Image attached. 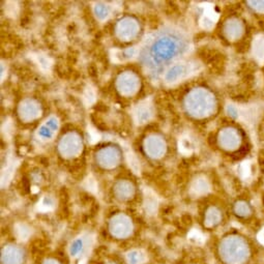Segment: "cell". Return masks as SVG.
Segmentation results:
<instances>
[{
  "label": "cell",
  "instance_id": "cell-1",
  "mask_svg": "<svg viewBox=\"0 0 264 264\" xmlns=\"http://www.w3.org/2000/svg\"><path fill=\"white\" fill-rule=\"evenodd\" d=\"M215 141L222 152L238 163L248 160L255 150L254 139L251 132L244 123L232 117L230 123L219 128Z\"/></svg>",
  "mask_w": 264,
  "mask_h": 264
},
{
  "label": "cell",
  "instance_id": "cell-2",
  "mask_svg": "<svg viewBox=\"0 0 264 264\" xmlns=\"http://www.w3.org/2000/svg\"><path fill=\"white\" fill-rule=\"evenodd\" d=\"M256 25L244 13L230 14L220 27V36L228 44L233 45L240 51L249 52L256 38Z\"/></svg>",
  "mask_w": 264,
  "mask_h": 264
},
{
  "label": "cell",
  "instance_id": "cell-3",
  "mask_svg": "<svg viewBox=\"0 0 264 264\" xmlns=\"http://www.w3.org/2000/svg\"><path fill=\"white\" fill-rule=\"evenodd\" d=\"M185 108L191 117L197 120H207L217 116L220 109V100L216 91L211 88L197 86L186 96Z\"/></svg>",
  "mask_w": 264,
  "mask_h": 264
},
{
  "label": "cell",
  "instance_id": "cell-4",
  "mask_svg": "<svg viewBox=\"0 0 264 264\" xmlns=\"http://www.w3.org/2000/svg\"><path fill=\"white\" fill-rule=\"evenodd\" d=\"M219 255L225 264H246L253 255L252 241L245 234H228L220 241Z\"/></svg>",
  "mask_w": 264,
  "mask_h": 264
},
{
  "label": "cell",
  "instance_id": "cell-5",
  "mask_svg": "<svg viewBox=\"0 0 264 264\" xmlns=\"http://www.w3.org/2000/svg\"><path fill=\"white\" fill-rule=\"evenodd\" d=\"M232 211H233V215L237 218V220L241 221L242 223H258L256 205L248 197H240L236 199L232 204Z\"/></svg>",
  "mask_w": 264,
  "mask_h": 264
},
{
  "label": "cell",
  "instance_id": "cell-6",
  "mask_svg": "<svg viewBox=\"0 0 264 264\" xmlns=\"http://www.w3.org/2000/svg\"><path fill=\"white\" fill-rule=\"evenodd\" d=\"M110 231L115 237L125 238L131 235L133 231V224L126 216L117 215L113 217L110 222Z\"/></svg>",
  "mask_w": 264,
  "mask_h": 264
},
{
  "label": "cell",
  "instance_id": "cell-7",
  "mask_svg": "<svg viewBox=\"0 0 264 264\" xmlns=\"http://www.w3.org/2000/svg\"><path fill=\"white\" fill-rule=\"evenodd\" d=\"M242 8L244 12L251 18L253 22L255 23L256 27L264 26V1H248L242 2Z\"/></svg>",
  "mask_w": 264,
  "mask_h": 264
},
{
  "label": "cell",
  "instance_id": "cell-8",
  "mask_svg": "<svg viewBox=\"0 0 264 264\" xmlns=\"http://www.w3.org/2000/svg\"><path fill=\"white\" fill-rule=\"evenodd\" d=\"M80 147V138L75 134H69L66 137H63L60 143V151L63 154H67V156H72L79 152Z\"/></svg>",
  "mask_w": 264,
  "mask_h": 264
},
{
  "label": "cell",
  "instance_id": "cell-9",
  "mask_svg": "<svg viewBox=\"0 0 264 264\" xmlns=\"http://www.w3.org/2000/svg\"><path fill=\"white\" fill-rule=\"evenodd\" d=\"M1 260L3 264H22L24 261L23 250L16 246H6L2 250Z\"/></svg>",
  "mask_w": 264,
  "mask_h": 264
},
{
  "label": "cell",
  "instance_id": "cell-10",
  "mask_svg": "<svg viewBox=\"0 0 264 264\" xmlns=\"http://www.w3.org/2000/svg\"><path fill=\"white\" fill-rule=\"evenodd\" d=\"M223 221V211L217 205L207 207L204 214V225L207 228L218 227Z\"/></svg>",
  "mask_w": 264,
  "mask_h": 264
},
{
  "label": "cell",
  "instance_id": "cell-11",
  "mask_svg": "<svg viewBox=\"0 0 264 264\" xmlns=\"http://www.w3.org/2000/svg\"><path fill=\"white\" fill-rule=\"evenodd\" d=\"M118 87L124 94H132L136 92L138 87V82L132 74H124L121 75L118 80Z\"/></svg>",
  "mask_w": 264,
  "mask_h": 264
},
{
  "label": "cell",
  "instance_id": "cell-12",
  "mask_svg": "<svg viewBox=\"0 0 264 264\" xmlns=\"http://www.w3.org/2000/svg\"><path fill=\"white\" fill-rule=\"evenodd\" d=\"M145 146L146 151H149L151 156L153 157L161 156L165 151V143L161 140V138H157L154 136L150 137L149 140H146Z\"/></svg>",
  "mask_w": 264,
  "mask_h": 264
},
{
  "label": "cell",
  "instance_id": "cell-13",
  "mask_svg": "<svg viewBox=\"0 0 264 264\" xmlns=\"http://www.w3.org/2000/svg\"><path fill=\"white\" fill-rule=\"evenodd\" d=\"M189 74V66L187 65H176L172 67L166 74V81L167 82H176L179 79L184 78Z\"/></svg>",
  "mask_w": 264,
  "mask_h": 264
},
{
  "label": "cell",
  "instance_id": "cell-14",
  "mask_svg": "<svg viewBox=\"0 0 264 264\" xmlns=\"http://www.w3.org/2000/svg\"><path fill=\"white\" fill-rule=\"evenodd\" d=\"M89 240H92L89 236L76 239L71 246V249H70L71 255L74 257H77V256H81L82 254H84V252H86L90 248Z\"/></svg>",
  "mask_w": 264,
  "mask_h": 264
},
{
  "label": "cell",
  "instance_id": "cell-15",
  "mask_svg": "<svg viewBox=\"0 0 264 264\" xmlns=\"http://www.w3.org/2000/svg\"><path fill=\"white\" fill-rule=\"evenodd\" d=\"M57 129H58V120L54 117H52L45 124L41 125V128L38 130V135L43 140H48L52 138V136L54 135Z\"/></svg>",
  "mask_w": 264,
  "mask_h": 264
},
{
  "label": "cell",
  "instance_id": "cell-16",
  "mask_svg": "<svg viewBox=\"0 0 264 264\" xmlns=\"http://www.w3.org/2000/svg\"><path fill=\"white\" fill-rule=\"evenodd\" d=\"M38 112H40L38 105L33 101H26L20 107V113L25 119L36 118L37 116H38Z\"/></svg>",
  "mask_w": 264,
  "mask_h": 264
},
{
  "label": "cell",
  "instance_id": "cell-17",
  "mask_svg": "<svg viewBox=\"0 0 264 264\" xmlns=\"http://www.w3.org/2000/svg\"><path fill=\"white\" fill-rule=\"evenodd\" d=\"M119 155L115 150H104L100 152L99 160L101 162V165L105 167H113L117 165Z\"/></svg>",
  "mask_w": 264,
  "mask_h": 264
},
{
  "label": "cell",
  "instance_id": "cell-18",
  "mask_svg": "<svg viewBox=\"0 0 264 264\" xmlns=\"http://www.w3.org/2000/svg\"><path fill=\"white\" fill-rule=\"evenodd\" d=\"M118 34L121 38H133L137 33V25L131 19H124L118 25Z\"/></svg>",
  "mask_w": 264,
  "mask_h": 264
},
{
  "label": "cell",
  "instance_id": "cell-19",
  "mask_svg": "<svg viewBox=\"0 0 264 264\" xmlns=\"http://www.w3.org/2000/svg\"><path fill=\"white\" fill-rule=\"evenodd\" d=\"M209 189H210V185L207 179L203 177H199L192 184L189 192H191L193 196H202L207 194L209 192Z\"/></svg>",
  "mask_w": 264,
  "mask_h": 264
},
{
  "label": "cell",
  "instance_id": "cell-20",
  "mask_svg": "<svg viewBox=\"0 0 264 264\" xmlns=\"http://www.w3.org/2000/svg\"><path fill=\"white\" fill-rule=\"evenodd\" d=\"M134 116H135V119L137 122L143 123V122L147 121L152 116L151 106L147 105V104L138 105V107H137L134 111Z\"/></svg>",
  "mask_w": 264,
  "mask_h": 264
},
{
  "label": "cell",
  "instance_id": "cell-21",
  "mask_svg": "<svg viewBox=\"0 0 264 264\" xmlns=\"http://www.w3.org/2000/svg\"><path fill=\"white\" fill-rule=\"evenodd\" d=\"M115 191H116V194H117V196L119 198H121V199H129L134 194V188L129 183L122 182V183L117 184V186H116Z\"/></svg>",
  "mask_w": 264,
  "mask_h": 264
},
{
  "label": "cell",
  "instance_id": "cell-22",
  "mask_svg": "<svg viewBox=\"0 0 264 264\" xmlns=\"http://www.w3.org/2000/svg\"><path fill=\"white\" fill-rule=\"evenodd\" d=\"M256 142L259 144L260 147H264V111H262L260 117L256 124V131H255Z\"/></svg>",
  "mask_w": 264,
  "mask_h": 264
},
{
  "label": "cell",
  "instance_id": "cell-23",
  "mask_svg": "<svg viewBox=\"0 0 264 264\" xmlns=\"http://www.w3.org/2000/svg\"><path fill=\"white\" fill-rule=\"evenodd\" d=\"M256 163L259 175L264 181V147H259L256 152Z\"/></svg>",
  "mask_w": 264,
  "mask_h": 264
},
{
  "label": "cell",
  "instance_id": "cell-24",
  "mask_svg": "<svg viewBox=\"0 0 264 264\" xmlns=\"http://www.w3.org/2000/svg\"><path fill=\"white\" fill-rule=\"evenodd\" d=\"M156 205H157V201H156V198L152 193H147V195L145 196V207L146 210L149 211L150 214H153L154 211L156 210Z\"/></svg>",
  "mask_w": 264,
  "mask_h": 264
},
{
  "label": "cell",
  "instance_id": "cell-25",
  "mask_svg": "<svg viewBox=\"0 0 264 264\" xmlns=\"http://www.w3.org/2000/svg\"><path fill=\"white\" fill-rule=\"evenodd\" d=\"M129 264H142L145 261V255L140 251H132L128 254Z\"/></svg>",
  "mask_w": 264,
  "mask_h": 264
},
{
  "label": "cell",
  "instance_id": "cell-26",
  "mask_svg": "<svg viewBox=\"0 0 264 264\" xmlns=\"http://www.w3.org/2000/svg\"><path fill=\"white\" fill-rule=\"evenodd\" d=\"M16 233L20 239H26L30 235V229L26 225L20 224L16 227Z\"/></svg>",
  "mask_w": 264,
  "mask_h": 264
},
{
  "label": "cell",
  "instance_id": "cell-27",
  "mask_svg": "<svg viewBox=\"0 0 264 264\" xmlns=\"http://www.w3.org/2000/svg\"><path fill=\"white\" fill-rule=\"evenodd\" d=\"M94 12H96L97 16L100 19L107 18L108 15H109V9H108V7L106 6V5H103V4H98L96 6V8H94Z\"/></svg>",
  "mask_w": 264,
  "mask_h": 264
},
{
  "label": "cell",
  "instance_id": "cell-28",
  "mask_svg": "<svg viewBox=\"0 0 264 264\" xmlns=\"http://www.w3.org/2000/svg\"><path fill=\"white\" fill-rule=\"evenodd\" d=\"M54 207V199L52 197H44L43 200H41L40 202V208L44 209V210H50Z\"/></svg>",
  "mask_w": 264,
  "mask_h": 264
},
{
  "label": "cell",
  "instance_id": "cell-29",
  "mask_svg": "<svg viewBox=\"0 0 264 264\" xmlns=\"http://www.w3.org/2000/svg\"><path fill=\"white\" fill-rule=\"evenodd\" d=\"M38 63H39V66L43 69H49V67L51 66V65H49L48 58L45 57V56H39L38 57Z\"/></svg>",
  "mask_w": 264,
  "mask_h": 264
},
{
  "label": "cell",
  "instance_id": "cell-30",
  "mask_svg": "<svg viewBox=\"0 0 264 264\" xmlns=\"http://www.w3.org/2000/svg\"><path fill=\"white\" fill-rule=\"evenodd\" d=\"M260 80H261V91L262 96L264 97V61L262 62V66L260 68Z\"/></svg>",
  "mask_w": 264,
  "mask_h": 264
},
{
  "label": "cell",
  "instance_id": "cell-31",
  "mask_svg": "<svg viewBox=\"0 0 264 264\" xmlns=\"http://www.w3.org/2000/svg\"><path fill=\"white\" fill-rule=\"evenodd\" d=\"M43 264H60V263L54 259H48Z\"/></svg>",
  "mask_w": 264,
  "mask_h": 264
},
{
  "label": "cell",
  "instance_id": "cell-32",
  "mask_svg": "<svg viewBox=\"0 0 264 264\" xmlns=\"http://www.w3.org/2000/svg\"><path fill=\"white\" fill-rule=\"evenodd\" d=\"M107 264H115V263H112V262H110V263H107Z\"/></svg>",
  "mask_w": 264,
  "mask_h": 264
}]
</instances>
